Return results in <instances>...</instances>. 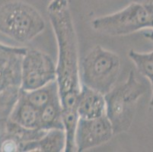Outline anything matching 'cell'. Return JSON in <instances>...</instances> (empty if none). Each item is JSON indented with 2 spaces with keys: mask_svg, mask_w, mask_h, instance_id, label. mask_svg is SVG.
Here are the masks:
<instances>
[{
  "mask_svg": "<svg viewBox=\"0 0 153 152\" xmlns=\"http://www.w3.org/2000/svg\"><path fill=\"white\" fill-rule=\"evenodd\" d=\"M47 13L57 43L56 82L66 143L73 145L79 119L77 100L81 89L77 36L68 0H51Z\"/></svg>",
  "mask_w": 153,
  "mask_h": 152,
  "instance_id": "6da1fadb",
  "label": "cell"
},
{
  "mask_svg": "<svg viewBox=\"0 0 153 152\" xmlns=\"http://www.w3.org/2000/svg\"><path fill=\"white\" fill-rule=\"evenodd\" d=\"M120 69V57L97 45L79 62L80 83L105 95L116 85Z\"/></svg>",
  "mask_w": 153,
  "mask_h": 152,
  "instance_id": "7a4b0ae2",
  "label": "cell"
},
{
  "mask_svg": "<svg viewBox=\"0 0 153 152\" xmlns=\"http://www.w3.org/2000/svg\"><path fill=\"white\" fill-rule=\"evenodd\" d=\"M146 88L130 72L127 80L114 86L104 95L106 116L111 122L114 135L126 132L132 125L137 104Z\"/></svg>",
  "mask_w": 153,
  "mask_h": 152,
  "instance_id": "3957f363",
  "label": "cell"
},
{
  "mask_svg": "<svg viewBox=\"0 0 153 152\" xmlns=\"http://www.w3.org/2000/svg\"><path fill=\"white\" fill-rule=\"evenodd\" d=\"M45 27L41 13L27 2L13 0L0 6V33L18 43L31 41Z\"/></svg>",
  "mask_w": 153,
  "mask_h": 152,
  "instance_id": "277c9868",
  "label": "cell"
},
{
  "mask_svg": "<svg viewBox=\"0 0 153 152\" xmlns=\"http://www.w3.org/2000/svg\"><path fill=\"white\" fill-rule=\"evenodd\" d=\"M95 31L109 36H124L150 28L151 13L142 5L131 2L122 10L91 21Z\"/></svg>",
  "mask_w": 153,
  "mask_h": 152,
  "instance_id": "5b68a950",
  "label": "cell"
},
{
  "mask_svg": "<svg viewBox=\"0 0 153 152\" xmlns=\"http://www.w3.org/2000/svg\"><path fill=\"white\" fill-rule=\"evenodd\" d=\"M56 80V65L53 59L38 50H27L22 65L20 90H30Z\"/></svg>",
  "mask_w": 153,
  "mask_h": 152,
  "instance_id": "8992f818",
  "label": "cell"
},
{
  "mask_svg": "<svg viewBox=\"0 0 153 152\" xmlns=\"http://www.w3.org/2000/svg\"><path fill=\"white\" fill-rule=\"evenodd\" d=\"M114 136L106 114L94 119L79 118L75 132L76 151L82 152L105 144Z\"/></svg>",
  "mask_w": 153,
  "mask_h": 152,
  "instance_id": "52a82bcc",
  "label": "cell"
},
{
  "mask_svg": "<svg viewBox=\"0 0 153 152\" xmlns=\"http://www.w3.org/2000/svg\"><path fill=\"white\" fill-rule=\"evenodd\" d=\"M27 50L0 43V91L20 89L22 61Z\"/></svg>",
  "mask_w": 153,
  "mask_h": 152,
  "instance_id": "ba28073f",
  "label": "cell"
},
{
  "mask_svg": "<svg viewBox=\"0 0 153 152\" xmlns=\"http://www.w3.org/2000/svg\"><path fill=\"white\" fill-rule=\"evenodd\" d=\"M79 118L94 119L106 114L104 95L95 90L82 85L77 100Z\"/></svg>",
  "mask_w": 153,
  "mask_h": 152,
  "instance_id": "9c48e42d",
  "label": "cell"
},
{
  "mask_svg": "<svg viewBox=\"0 0 153 152\" xmlns=\"http://www.w3.org/2000/svg\"><path fill=\"white\" fill-rule=\"evenodd\" d=\"M66 132L64 129H53L36 140L30 141L22 145L19 151L61 152L66 148Z\"/></svg>",
  "mask_w": 153,
  "mask_h": 152,
  "instance_id": "30bf717a",
  "label": "cell"
},
{
  "mask_svg": "<svg viewBox=\"0 0 153 152\" xmlns=\"http://www.w3.org/2000/svg\"><path fill=\"white\" fill-rule=\"evenodd\" d=\"M39 110L19 94L9 119L27 129H39Z\"/></svg>",
  "mask_w": 153,
  "mask_h": 152,
  "instance_id": "8fae6325",
  "label": "cell"
},
{
  "mask_svg": "<svg viewBox=\"0 0 153 152\" xmlns=\"http://www.w3.org/2000/svg\"><path fill=\"white\" fill-rule=\"evenodd\" d=\"M39 112V129L44 131L53 129H64L62 107L59 95L54 97Z\"/></svg>",
  "mask_w": 153,
  "mask_h": 152,
  "instance_id": "7c38bea8",
  "label": "cell"
},
{
  "mask_svg": "<svg viewBox=\"0 0 153 152\" xmlns=\"http://www.w3.org/2000/svg\"><path fill=\"white\" fill-rule=\"evenodd\" d=\"M19 94L32 106L40 110L44 106L51 102L54 97L59 96V93L57 82L54 80L43 87L34 90H20Z\"/></svg>",
  "mask_w": 153,
  "mask_h": 152,
  "instance_id": "4fadbf2b",
  "label": "cell"
},
{
  "mask_svg": "<svg viewBox=\"0 0 153 152\" xmlns=\"http://www.w3.org/2000/svg\"><path fill=\"white\" fill-rule=\"evenodd\" d=\"M128 56L135 64L139 73L148 79L153 89V50L148 53H140L131 50Z\"/></svg>",
  "mask_w": 153,
  "mask_h": 152,
  "instance_id": "5bb4252c",
  "label": "cell"
},
{
  "mask_svg": "<svg viewBox=\"0 0 153 152\" xmlns=\"http://www.w3.org/2000/svg\"><path fill=\"white\" fill-rule=\"evenodd\" d=\"M131 2L140 4L148 9L151 14L153 12V0H131Z\"/></svg>",
  "mask_w": 153,
  "mask_h": 152,
  "instance_id": "9a60e30c",
  "label": "cell"
},
{
  "mask_svg": "<svg viewBox=\"0 0 153 152\" xmlns=\"http://www.w3.org/2000/svg\"><path fill=\"white\" fill-rule=\"evenodd\" d=\"M143 35H144V37L146 38L149 39L152 42H153V30H151V31H148L146 33H143Z\"/></svg>",
  "mask_w": 153,
  "mask_h": 152,
  "instance_id": "2e32d148",
  "label": "cell"
},
{
  "mask_svg": "<svg viewBox=\"0 0 153 152\" xmlns=\"http://www.w3.org/2000/svg\"><path fill=\"white\" fill-rule=\"evenodd\" d=\"M150 28L153 29V12L151 14V24H150Z\"/></svg>",
  "mask_w": 153,
  "mask_h": 152,
  "instance_id": "e0dca14e",
  "label": "cell"
},
{
  "mask_svg": "<svg viewBox=\"0 0 153 152\" xmlns=\"http://www.w3.org/2000/svg\"><path fill=\"white\" fill-rule=\"evenodd\" d=\"M153 90V89H152ZM150 106L152 107H153V91H152V97H151V100H150V103H149Z\"/></svg>",
  "mask_w": 153,
  "mask_h": 152,
  "instance_id": "ac0fdd59",
  "label": "cell"
}]
</instances>
